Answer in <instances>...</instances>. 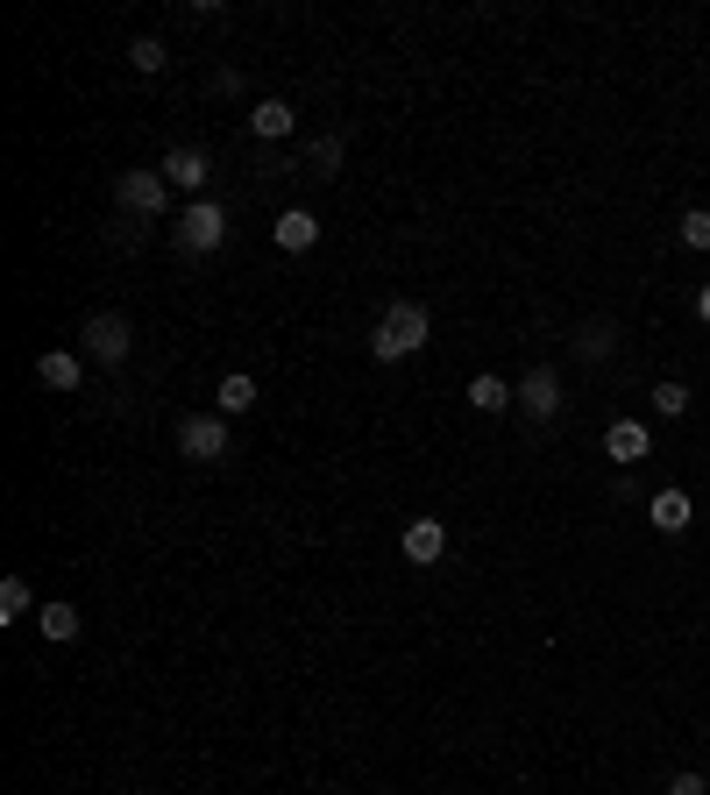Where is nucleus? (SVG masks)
I'll use <instances>...</instances> for the list:
<instances>
[{
	"instance_id": "obj_1",
	"label": "nucleus",
	"mask_w": 710,
	"mask_h": 795,
	"mask_svg": "<svg viewBox=\"0 0 710 795\" xmlns=\"http://www.w3.org/2000/svg\"><path fill=\"white\" fill-rule=\"evenodd\" d=\"M427 341H433V313L419 306V298H398V306H384L370 349H376V363H405V355H419Z\"/></svg>"
},
{
	"instance_id": "obj_2",
	"label": "nucleus",
	"mask_w": 710,
	"mask_h": 795,
	"mask_svg": "<svg viewBox=\"0 0 710 795\" xmlns=\"http://www.w3.org/2000/svg\"><path fill=\"white\" fill-rule=\"evenodd\" d=\"M221 242H228V214H221L214 200H192L185 220H178V249H185V257H214Z\"/></svg>"
},
{
	"instance_id": "obj_3",
	"label": "nucleus",
	"mask_w": 710,
	"mask_h": 795,
	"mask_svg": "<svg viewBox=\"0 0 710 795\" xmlns=\"http://www.w3.org/2000/svg\"><path fill=\"white\" fill-rule=\"evenodd\" d=\"M178 455L185 462H221L228 455V419L221 412H185L178 419Z\"/></svg>"
},
{
	"instance_id": "obj_4",
	"label": "nucleus",
	"mask_w": 710,
	"mask_h": 795,
	"mask_svg": "<svg viewBox=\"0 0 710 795\" xmlns=\"http://www.w3.org/2000/svg\"><path fill=\"white\" fill-rule=\"evenodd\" d=\"M114 200H121V214H143V220H157L164 206H171V178H164V171H121Z\"/></svg>"
},
{
	"instance_id": "obj_5",
	"label": "nucleus",
	"mask_w": 710,
	"mask_h": 795,
	"mask_svg": "<svg viewBox=\"0 0 710 795\" xmlns=\"http://www.w3.org/2000/svg\"><path fill=\"white\" fill-rule=\"evenodd\" d=\"M79 341H86V355H93L100 370H121V363H128V349H135V341H128V320H121V313H93Z\"/></svg>"
},
{
	"instance_id": "obj_6",
	"label": "nucleus",
	"mask_w": 710,
	"mask_h": 795,
	"mask_svg": "<svg viewBox=\"0 0 710 795\" xmlns=\"http://www.w3.org/2000/svg\"><path fill=\"white\" fill-rule=\"evenodd\" d=\"M157 171H164V178H171V185H178V192H206V178H214V163H206V149H192V143H178V149H171V157H164V163H157Z\"/></svg>"
},
{
	"instance_id": "obj_7",
	"label": "nucleus",
	"mask_w": 710,
	"mask_h": 795,
	"mask_svg": "<svg viewBox=\"0 0 710 795\" xmlns=\"http://www.w3.org/2000/svg\"><path fill=\"white\" fill-rule=\"evenodd\" d=\"M519 405H526L533 419H554V412H562V384H554V370H548V363H533V370H526Z\"/></svg>"
},
{
	"instance_id": "obj_8",
	"label": "nucleus",
	"mask_w": 710,
	"mask_h": 795,
	"mask_svg": "<svg viewBox=\"0 0 710 795\" xmlns=\"http://www.w3.org/2000/svg\"><path fill=\"white\" fill-rule=\"evenodd\" d=\"M448 554V526L441 519H413V526H405V561L413 568H433Z\"/></svg>"
},
{
	"instance_id": "obj_9",
	"label": "nucleus",
	"mask_w": 710,
	"mask_h": 795,
	"mask_svg": "<svg viewBox=\"0 0 710 795\" xmlns=\"http://www.w3.org/2000/svg\"><path fill=\"white\" fill-rule=\"evenodd\" d=\"M646 447H654V433H646L640 419H611V433H604V455H611V462H626V469H632V462H646Z\"/></svg>"
},
{
	"instance_id": "obj_10",
	"label": "nucleus",
	"mask_w": 710,
	"mask_h": 795,
	"mask_svg": "<svg viewBox=\"0 0 710 795\" xmlns=\"http://www.w3.org/2000/svg\"><path fill=\"white\" fill-rule=\"evenodd\" d=\"M646 519H654V533H689L697 504H689V490H654V498H646Z\"/></svg>"
},
{
	"instance_id": "obj_11",
	"label": "nucleus",
	"mask_w": 710,
	"mask_h": 795,
	"mask_svg": "<svg viewBox=\"0 0 710 795\" xmlns=\"http://www.w3.org/2000/svg\"><path fill=\"white\" fill-rule=\"evenodd\" d=\"M270 235H278V249H284V257H306V249L320 242V220H313L306 206H292V214H278V228H270Z\"/></svg>"
},
{
	"instance_id": "obj_12",
	"label": "nucleus",
	"mask_w": 710,
	"mask_h": 795,
	"mask_svg": "<svg viewBox=\"0 0 710 795\" xmlns=\"http://www.w3.org/2000/svg\"><path fill=\"white\" fill-rule=\"evenodd\" d=\"M36 384H50V391H79V384H86L79 355H71V349H50V355H36Z\"/></svg>"
},
{
	"instance_id": "obj_13",
	"label": "nucleus",
	"mask_w": 710,
	"mask_h": 795,
	"mask_svg": "<svg viewBox=\"0 0 710 795\" xmlns=\"http://www.w3.org/2000/svg\"><path fill=\"white\" fill-rule=\"evenodd\" d=\"M292 122H298V114L284 107V100H263V107L249 114V135H256V143H284V135H292Z\"/></svg>"
},
{
	"instance_id": "obj_14",
	"label": "nucleus",
	"mask_w": 710,
	"mask_h": 795,
	"mask_svg": "<svg viewBox=\"0 0 710 795\" xmlns=\"http://www.w3.org/2000/svg\"><path fill=\"white\" fill-rule=\"evenodd\" d=\"M249 405H256V377H241V370H235V377H221V391H214V412L221 419H241Z\"/></svg>"
},
{
	"instance_id": "obj_15",
	"label": "nucleus",
	"mask_w": 710,
	"mask_h": 795,
	"mask_svg": "<svg viewBox=\"0 0 710 795\" xmlns=\"http://www.w3.org/2000/svg\"><path fill=\"white\" fill-rule=\"evenodd\" d=\"M36 625H43V639H50V647L79 639V611H71V604H43V611H36Z\"/></svg>"
},
{
	"instance_id": "obj_16",
	"label": "nucleus",
	"mask_w": 710,
	"mask_h": 795,
	"mask_svg": "<svg viewBox=\"0 0 710 795\" xmlns=\"http://www.w3.org/2000/svg\"><path fill=\"white\" fill-rule=\"evenodd\" d=\"M511 398H519V391H511L505 377H470V405H476V412H505Z\"/></svg>"
},
{
	"instance_id": "obj_17",
	"label": "nucleus",
	"mask_w": 710,
	"mask_h": 795,
	"mask_svg": "<svg viewBox=\"0 0 710 795\" xmlns=\"http://www.w3.org/2000/svg\"><path fill=\"white\" fill-rule=\"evenodd\" d=\"M611 341H618V334H611L604 320H583V327H576V355H583V363H604V355H611Z\"/></svg>"
},
{
	"instance_id": "obj_18",
	"label": "nucleus",
	"mask_w": 710,
	"mask_h": 795,
	"mask_svg": "<svg viewBox=\"0 0 710 795\" xmlns=\"http://www.w3.org/2000/svg\"><path fill=\"white\" fill-rule=\"evenodd\" d=\"M29 604H36V597H29V582L22 576H8V582H0V618H29Z\"/></svg>"
},
{
	"instance_id": "obj_19",
	"label": "nucleus",
	"mask_w": 710,
	"mask_h": 795,
	"mask_svg": "<svg viewBox=\"0 0 710 795\" xmlns=\"http://www.w3.org/2000/svg\"><path fill=\"white\" fill-rule=\"evenodd\" d=\"M654 412H661V419H683V412H689V384H675V377L654 384Z\"/></svg>"
},
{
	"instance_id": "obj_20",
	"label": "nucleus",
	"mask_w": 710,
	"mask_h": 795,
	"mask_svg": "<svg viewBox=\"0 0 710 795\" xmlns=\"http://www.w3.org/2000/svg\"><path fill=\"white\" fill-rule=\"evenodd\" d=\"M128 65H135V71H164L171 57H164V43H157V36H135V43H128Z\"/></svg>"
},
{
	"instance_id": "obj_21",
	"label": "nucleus",
	"mask_w": 710,
	"mask_h": 795,
	"mask_svg": "<svg viewBox=\"0 0 710 795\" xmlns=\"http://www.w3.org/2000/svg\"><path fill=\"white\" fill-rule=\"evenodd\" d=\"M306 163H313L320 178H335V171H341V135H320V143L306 149Z\"/></svg>"
},
{
	"instance_id": "obj_22",
	"label": "nucleus",
	"mask_w": 710,
	"mask_h": 795,
	"mask_svg": "<svg viewBox=\"0 0 710 795\" xmlns=\"http://www.w3.org/2000/svg\"><path fill=\"white\" fill-rule=\"evenodd\" d=\"M683 242L689 249H710V206H689V214H683Z\"/></svg>"
},
{
	"instance_id": "obj_23",
	"label": "nucleus",
	"mask_w": 710,
	"mask_h": 795,
	"mask_svg": "<svg viewBox=\"0 0 710 795\" xmlns=\"http://www.w3.org/2000/svg\"><path fill=\"white\" fill-rule=\"evenodd\" d=\"M668 795H703V774H697V768H683V774L668 782Z\"/></svg>"
},
{
	"instance_id": "obj_24",
	"label": "nucleus",
	"mask_w": 710,
	"mask_h": 795,
	"mask_svg": "<svg viewBox=\"0 0 710 795\" xmlns=\"http://www.w3.org/2000/svg\"><path fill=\"white\" fill-rule=\"evenodd\" d=\"M697 320H710V284H703V292H697Z\"/></svg>"
}]
</instances>
